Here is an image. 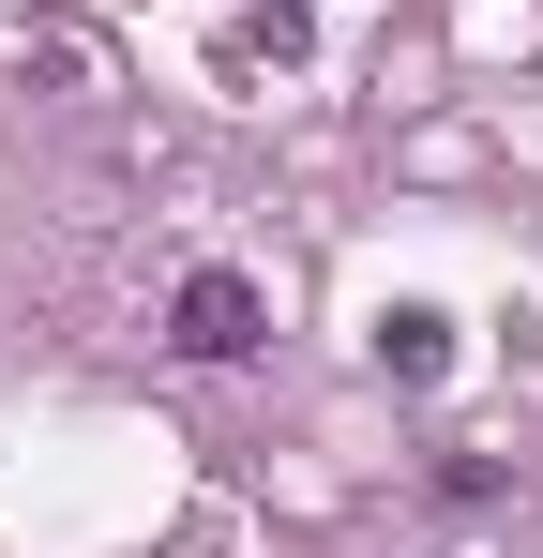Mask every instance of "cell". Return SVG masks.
Returning a JSON list of instances; mask_svg holds the SVG:
<instances>
[{"instance_id":"obj_1","label":"cell","mask_w":543,"mask_h":558,"mask_svg":"<svg viewBox=\"0 0 543 558\" xmlns=\"http://www.w3.org/2000/svg\"><path fill=\"white\" fill-rule=\"evenodd\" d=\"M167 348H181V363H257V348H272V302H257V272H227V257H212V272H181V302H167Z\"/></svg>"},{"instance_id":"obj_2","label":"cell","mask_w":543,"mask_h":558,"mask_svg":"<svg viewBox=\"0 0 543 558\" xmlns=\"http://www.w3.org/2000/svg\"><path fill=\"white\" fill-rule=\"evenodd\" d=\"M377 363L408 377V392H438V377H452V317H438V302H393V317H377Z\"/></svg>"}]
</instances>
